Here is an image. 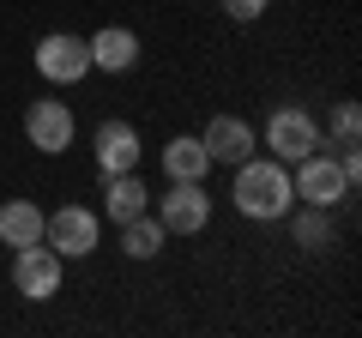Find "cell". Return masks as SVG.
<instances>
[{"mask_svg":"<svg viewBox=\"0 0 362 338\" xmlns=\"http://www.w3.org/2000/svg\"><path fill=\"white\" fill-rule=\"evenodd\" d=\"M230 199H235L242 218L272 223V218L290 211L296 187H290V169L278 163V157H242V163H235V182H230Z\"/></svg>","mask_w":362,"mask_h":338,"instance_id":"1","label":"cell"},{"mask_svg":"<svg viewBox=\"0 0 362 338\" xmlns=\"http://www.w3.org/2000/svg\"><path fill=\"white\" fill-rule=\"evenodd\" d=\"M290 187H296L302 206H326V211L350 199V175H344V163H338V151H308V157H296Z\"/></svg>","mask_w":362,"mask_h":338,"instance_id":"2","label":"cell"},{"mask_svg":"<svg viewBox=\"0 0 362 338\" xmlns=\"http://www.w3.org/2000/svg\"><path fill=\"white\" fill-rule=\"evenodd\" d=\"M61 254H54L49 242H30V247H13V290L25 302H49L61 296Z\"/></svg>","mask_w":362,"mask_h":338,"instance_id":"3","label":"cell"},{"mask_svg":"<svg viewBox=\"0 0 362 338\" xmlns=\"http://www.w3.org/2000/svg\"><path fill=\"white\" fill-rule=\"evenodd\" d=\"M97 211L85 206H61V211H42V242L61 254V260H85L90 247H97Z\"/></svg>","mask_w":362,"mask_h":338,"instance_id":"4","label":"cell"},{"mask_svg":"<svg viewBox=\"0 0 362 338\" xmlns=\"http://www.w3.org/2000/svg\"><path fill=\"white\" fill-rule=\"evenodd\" d=\"M157 223L169 235H199L211 223V194L199 182H169V194L157 199Z\"/></svg>","mask_w":362,"mask_h":338,"instance_id":"5","label":"cell"},{"mask_svg":"<svg viewBox=\"0 0 362 338\" xmlns=\"http://www.w3.org/2000/svg\"><path fill=\"white\" fill-rule=\"evenodd\" d=\"M37 73L49 78V85H78V78L90 73L85 37H73V30H49V37L37 42Z\"/></svg>","mask_w":362,"mask_h":338,"instance_id":"6","label":"cell"},{"mask_svg":"<svg viewBox=\"0 0 362 338\" xmlns=\"http://www.w3.org/2000/svg\"><path fill=\"white\" fill-rule=\"evenodd\" d=\"M266 151L278 157V163H296V157L320 151V127H314L308 109H278V115L266 121Z\"/></svg>","mask_w":362,"mask_h":338,"instance_id":"7","label":"cell"},{"mask_svg":"<svg viewBox=\"0 0 362 338\" xmlns=\"http://www.w3.org/2000/svg\"><path fill=\"white\" fill-rule=\"evenodd\" d=\"M73 133H78V121H73V109L61 103V97H37V103L25 109V139L37 145V151H66L73 145Z\"/></svg>","mask_w":362,"mask_h":338,"instance_id":"8","label":"cell"},{"mask_svg":"<svg viewBox=\"0 0 362 338\" xmlns=\"http://www.w3.org/2000/svg\"><path fill=\"white\" fill-rule=\"evenodd\" d=\"M199 145H206V157L211 163H223V169H235L242 157H254V145H259V133L247 127L242 115H218L206 133H199Z\"/></svg>","mask_w":362,"mask_h":338,"instance_id":"9","label":"cell"},{"mask_svg":"<svg viewBox=\"0 0 362 338\" xmlns=\"http://www.w3.org/2000/svg\"><path fill=\"white\" fill-rule=\"evenodd\" d=\"M139 127L133 121H103L97 127V163H103V175H121V169H139Z\"/></svg>","mask_w":362,"mask_h":338,"instance_id":"10","label":"cell"},{"mask_svg":"<svg viewBox=\"0 0 362 338\" xmlns=\"http://www.w3.org/2000/svg\"><path fill=\"white\" fill-rule=\"evenodd\" d=\"M85 49H90V66L97 73H133V61H139V37L127 25H103Z\"/></svg>","mask_w":362,"mask_h":338,"instance_id":"11","label":"cell"},{"mask_svg":"<svg viewBox=\"0 0 362 338\" xmlns=\"http://www.w3.org/2000/svg\"><path fill=\"white\" fill-rule=\"evenodd\" d=\"M103 211H109L115 223H127V218H139V211H151V194H145L139 169H121V175H103Z\"/></svg>","mask_w":362,"mask_h":338,"instance_id":"12","label":"cell"},{"mask_svg":"<svg viewBox=\"0 0 362 338\" xmlns=\"http://www.w3.org/2000/svg\"><path fill=\"white\" fill-rule=\"evenodd\" d=\"M0 242H6V247L42 242V211H37V199H6V206H0Z\"/></svg>","mask_w":362,"mask_h":338,"instance_id":"13","label":"cell"},{"mask_svg":"<svg viewBox=\"0 0 362 338\" xmlns=\"http://www.w3.org/2000/svg\"><path fill=\"white\" fill-rule=\"evenodd\" d=\"M163 169H169V182H206L211 157H206V145H199V139L175 133V139L163 145Z\"/></svg>","mask_w":362,"mask_h":338,"instance_id":"14","label":"cell"},{"mask_svg":"<svg viewBox=\"0 0 362 338\" xmlns=\"http://www.w3.org/2000/svg\"><path fill=\"white\" fill-rule=\"evenodd\" d=\"M163 242H169V230L151 218V211H139V218L121 223V254H127V260H157Z\"/></svg>","mask_w":362,"mask_h":338,"instance_id":"15","label":"cell"},{"mask_svg":"<svg viewBox=\"0 0 362 338\" xmlns=\"http://www.w3.org/2000/svg\"><path fill=\"white\" fill-rule=\"evenodd\" d=\"M290 235H296V247H308V254L332 247V211L326 206H302L296 218H290Z\"/></svg>","mask_w":362,"mask_h":338,"instance_id":"16","label":"cell"},{"mask_svg":"<svg viewBox=\"0 0 362 338\" xmlns=\"http://www.w3.org/2000/svg\"><path fill=\"white\" fill-rule=\"evenodd\" d=\"M356 133H362L356 103H338V115H332V145H338V151H350V145H356Z\"/></svg>","mask_w":362,"mask_h":338,"instance_id":"17","label":"cell"},{"mask_svg":"<svg viewBox=\"0 0 362 338\" xmlns=\"http://www.w3.org/2000/svg\"><path fill=\"white\" fill-rule=\"evenodd\" d=\"M223 13H230L235 25H254V18L266 13V0H223Z\"/></svg>","mask_w":362,"mask_h":338,"instance_id":"18","label":"cell"}]
</instances>
